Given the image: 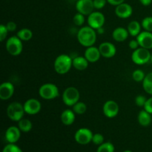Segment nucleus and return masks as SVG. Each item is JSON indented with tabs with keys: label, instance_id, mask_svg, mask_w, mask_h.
Masks as SVG:
<instances>
[{
	"label": "nucleus",
	"instance_id": "obj_1",
	"mask_svg": "<svg viewBox=\"0 0 152 152\" xmlns=\"http://www.w3.org/2000/svg\"><path fill=\"white\" fill-rule=\"evenodd\" d=\"M77 40L80 45L86 48L94 46L96 41V32L90 26L80 28L77 33Z\"/></svg>",
	"mask_w": 152,
	"mask_h": 152
},
{
	"label": "nucleus",
	"instance_id": "obj_2",
	"mask_svg": "<svg viewBox=\"0 0 152 152\" xmlns=\"http://www.w3.org/2000/svg\"><path fill=\"white\" fill-rule=\"evenodd\" d=\"M73 66V59L67 54H61L56 58L53 67L56 72L59 74H65Z\"/></svg>",
	"mask_w": 152,
	"mask_h": 152
},
{
	"label": "nucleus",
	"instance_id": "obj_3",
	"mask_svg": "<svg viewBox=\"0 0 152 152\" xmlns=\"http://www.w3.org/2000/svg\"><path fill=\"white\" fill-rule=\"evenodd\" d=\"M25 113L24 105L20 102H11L7 108V115L12 121L19 122L23 118Z\"/></svg>",
	"mask_w": 152,
	"mask_h": 152
},
{
	"label": "nucleus",
	"instance_id": "obj_4",
	"mask_svg": "<svg viewBox=\"0 0 152 152\" xmlns=\"http://www.w3.org/2000/svg\"><path fill=\"white\" fill-rule=\"evenodd\" d=\"M80 94L78 89L75 87H68L65 89L62 94V101L67 106H74L79 102Z\"/></svg>",
	"mask_w": 152,
	"mask_h": 152
},
{
	"label": "nucleus",
	"instance_id": "obj_5",
	"mask_svg": "<svg viewBox=\"0 0 152 152\" xmlns=\"http://www.w3.org/2000/svg\"><path fill=\"white\" fill-rule=\"evenodd\" d=\"M39 94L44 99H53L59 95V89L56 85L53 83H45L39 89Z\"/></svg>",
	"mask_w": 152,
	"mask_h": 152
},
{
	"label": "nucleus",
	"instance_id": "obj_6",
	"mask_svg": "<svg viewBox=\"0 0 152 152\" xmlns=\"http://www.w3.org/2000/svg\"><path fill=\"white\" fill-rule=\"evenodd\" d=\"M151 53L148 49L140 47L134 50L132 54V59L134 63L141 65L149 62L151 60Z\"/></svg>",
	"mask_w": 152,
	"mask_h": 152
},
{
	"label": "nucleus",
	"instance_id": "obj_7",
	"mask_svg": "<svg viewBox=\"0 0 152 152\" xmlns=\"http://www.w3.org/2000/svg\"><path fill=\"white\" fill-rule=\"evenodd\" d=\"M6 50L12 56H18L23 50L22 41L17 36L10 37L6 41Z\"/></svg>",
	"mask_w": 152,
	"mask_h": 152
},
{
	"label": "nucleus",
	"instance_id": "obj_8",
	"mask_svg": "<svg viewBox=\"0 0 152 152\" xmlns=\"http://www.w3.org/2000/svg\"><path fill=\"white\" fill-rule=\"evenodd\" d=\"M87 21L88 26L91 27L94 29L97 30L98 28L103 27L105 22V18L103 13L101 12L94 11L90 15H88Z\"/></svg>",
	"mask_w": 152,
	"mask_h": 152
},
{
	"label": "nucleus",
	"instance_id": "obj_9",
	"mask_svg": "<svg viewBox=\"0 0 152 152\" xmlns=\"http://www.w3.org/2000/svg\"><path fill=\"white\" fill-rule=\"evenodd\" d=\"M93 135V133L90 129L82 128L76 132L74 139L76 142L80 145H87L89 142H92Z\"/></svg>",
	"mask_w": 152,
	"mask_h": 152
},
{
	"label": "nucleus",
	"instance_id": "obj_10",
	"mask_svg": "<svg viewBox=\"0 0 152 152\" xmlns=\"http://www.w3.org/2000/svg\"><path fill=\"white\" fill-rule=\"evenodd\" d=\"M76 9L78 13L88 16L94 12V0H78L76 3Z\"/></svg>",
	"mask_w": 152,
	"mask_h": 152
},
{
	"label": "nucleus",
	"instance_id": "obj_11",
	"mask_svg": "<svg viewBox=\"0 0 152 152\" xmlns=\"http://www.w3.org/2000/svg\"><path fill=\"white\" fill-rule=\"evenodd\" d=\"M24 109L25 112L29 115H35L37 114L41 111L42 105L41 102L37 99L31 98L28 99L26 102L24 103Z\"/></svg>",
	"mask_w": 152,
	"mask_h": 152
},
{
	"label": "nucleus",
	"instance_id": "obj_12",
	"mask_svg": "<svg viewBox=\"0 0 152 152\" xmlns=\"http://www.w3.org/2000/svg\"><path fill=\"white\" fill-rule=\"evenodd\" d=\"M103 113L108 118H114L119 114L120 108L117 102L114 100H108L103 105Z\"/></svg>",
	"mask_w": 152,
	"mask_h": 152
},
{
	"label": "nucleus",
	"instance_id": "obj_13",
	"mask_svg": "<svg viewBox=\"0 0 152 152\" xmlns=\"http://www.w3.org/2000/svg\"><path fill=\"white\" fill-rule=\"evenodd\" d=\"M99 50L101 56L105 58H111L115 56L117 53V48L115 45L111 42H105L99 45Z\"/></svg>",
	"mask_w": 152,
	"mask_h": 152
},
{
	"label": "nucleus",
	"instance_id": "obj_14",
	"mask_svg": "<svg viewBox=\"0 0 152 152\" xmlns=\"http://www.w3.org/2000/svg\"><path fill=\"white\" fill-rule=\"evenodd\" d=\"M140 47L150 50L152 48V32L144 31L137 37Z\"/></svg>",
	"mask_w": 152,
	"mask_h": 152
},
{
	"label": "nucleus",
	"instance_id": "obj_15",
	"mask_svg": "<svg viewBox=\"0 0 152 152\" xmlns=\"http://www.w3.org/2000/svg\"><path fill=\"white\" fill-rule=\"evenodd\" d=\"M133 13V8L128 3H122L116 6L115 14L120 19H128Z\"/></svg>",
	"mask_w": 152,
	"mask_h": 152
},
{
	"label": "nucleus",
	"instance_id": "obj_16",
	"mask_svg": "<svg viewBox=\"0 0 152 152\" xmlns=\"http://www.w3.org/2000/svg\"><path fill=\"white\" fill-rule=\"evenodd\" d=\"M14 91V86L10 82L1 83L0 86V99L7 100L13 96Z\"/></svg>",
	"mask_w": 152,
	"mask_h": 152
},
{
	"label": "nucleus",
	"instance_id": "obj_17",
	"mask_svg": "<svg viewBox=\"0 0 152 152\" xmlns=\"http://www.w3.org/2000/svg\"><path fill=\"white\" fill-rule=\"evenodd\" d=\"M21 136V131L19 127L10 126L6 130L5 139L9 143H15L19 140Z\"/></svg>",
	"mask_w": 152,
	"mask_h": 152
},
{
	"label": "nucleus",
	"instance_id": "obj_18",
	"mask_svg": "<svg viewBox=\"0 0 152 152\" xmlns=\"http://www.w3.org/2000/svg\"><path fill=\"white\" fill-rule=\"evenodd\" d=\"M100 52L99 48H96L94 46H91L87 48L85 51V57L87 59L89 62H96L100 59Z\"/></svg>",
	"mask_w": 152,
	"mask_h": 152
},
{
	"label": "nucleus",
	"instance_id": "obj_19",
	"mask_svg": "<svg viewBox=\"0 0 152 152\" xmlns=\"http://www.w3.org/2000/svg\"><path fill=\"white\" fill-rule=\"evenodd\" d=\"M129 35V33L128 30L123 27H118V28H115L112 33L113 39L119 42H122L127 39Z\"/></svg>",
	"mask_w": 152,
	"mask_h": 152
},
{
	"label": "nucleus",
	"instance_id": "obj_20",
	"mask_svg": "<svg viewBox=\"0 0 152 152\" xmlns=\"http://www.w3.org/2000/svg\"><path fill=\"white\" fill-rule=\"evenodd\" d=\"M61 121L65 126H71L75 121V113L73 110L66 109L61 114Z\"/></svg>",
	"mask_w": 152,
	"mask_h": 152
},
{
	"label": "nucleus",
	"instance_id": "obj_21",
	"mask_svg": "<svg viewBox=\"0 0 152 152\" xmlns=\"http://www.w3.org/2000/svg\"><path fill=\"white\" fill-rule=\"evenodd\" d=\"M89 62L85 56H76L73 58V67L78 71H84L88 66Z\"/></svg>",
	"mask_w": 152,
	"mask_h": 152
},
{
	"label": "nucleus",
	"instance_id": "obj_22",
	"mask_svg": "<svg viewBox=\"0 0 152 152\" xmlns=\"http://www.w3.org/2000/svg\"><path fill=\"white\" fill-rule=\"evenodd\" d=\"M137 120L138 123H140V126L146 127V126H148L151 123V114H149L148 111H145V109H143L140 111L139 114H138Z\"/></svg>",
	"mask_w": 152,
	"mask_h": 152
},
{
	"label": "nucleus",
	"instance_id": "obj_23",
	"mask_svg": "<svg viewBox=\"0 0 152 152\" xmlns=\"http://www.w3.org/2000/svg\"><path fill=\"white\" fill-rule=\"evenodd\" d=\"M141 28H142L141 24L137 21L134 20L129 24L127 30L129 33V35L132 37H137L141 33Z\"/></svg>",
	"mask_w": 152,
	"mask_h": 152
},
{
	"label": "nucleus",
	"instance_id": "obj_24",
	"mask_svg": "<svg viewBox=\"0 0 152 152\" xmlns=\"http://www.w3.org/2000/svg\"><path fill=\"white\" fill-rule=\"evenodd\" d=\"M16 36L22 40V42L29 41L32 39L33 33L28 28H22L16 34Z\"/></svg>",
	"mask_w": 152,
	"mask_h": 152
},
{
	"label": "nucleus",
	"instance_id": "obj_25",
	"mask_svg": "<svg viewBox=\"0 0 152 152\" xmlns=\"http://www.w3.org/2000/svg\"><path fill=\"white\" fill-rule=\"evenodd\" d=\"M18 127L22 132H29L32 129L33 125L30 120L25 118H22V120L18 122Z\"/></svg>",
	"mask_w": 152,
	"mask_h": 152
},
{
	"label": "nucleus",
	"instance_id": "obj_26",
	"mask_svg": "<svg viewBox=\"0 0 152 152\" xmlns=\"http://www.w3.org/2000/svg\"><path fill=\"white\" fill-rule=\"evenodd\" d=\"M142 87L146 93L152 95V72L145 75V79L142 81Z\"/></svg>",
	"mask_w": 152,
	"mask_h": 152
},
{
	"label": "nucleus",
	"instance_id": "obj_27",
	"mask_svg": "<svg viewBox=\"0 0 152 152\" xmlns=\"http://www.w3.org/2000/svg\"><path fill=\"white\" fill-rule=\"evenodd\" d=\"M73 107V111L75 114H83L87 111V105L86 103L83 102H78L75 104Z\"/></svg>",
	"mask_w": 152,
	"mask_h": 152
},
{
	"label": "nucleus",
	"instance_id": "obj_28",
	"mask_svg": "<svg viewBox=\"0 0 152 152\" xmlns=\"http://www.w3.org/2000/svg\"><path fill=\"white\" fill-rule=\"evenodd\" d=\"M96 152H114V146L110 142H103L99 145Z\"/></svg>",
	"mask_w": 152,
	"mask_h": 152
},
{
	"label": "nucleus",
	"instance_id": "obj_29",
	"mask_svg": "<svg viewBox=\"0 0 152 152\" xmlns=\"http://www.w3.org/2000/svg\"><path fill=\"white\" fill-rule=\"evenodd\" d=\"M141 25L145 31L152 32V16H147L144 18L141 22Z\"/></svg>",
	"mask_w": 152,
	"mask_h": 152
},
{
	"label": "nucleus",
	"instance_id": "obj_30",
	"mask_svg": "<svg viewBox=\"0 0 152 152\" xmlns=\"http://www.w3.org/2000/svg\"><path fill=\"white\" fill-rule=\"evenodd\" d=\"M145 77V73L140 69L135 70V71L132 73V78H133V80H134L135 82H137V83L143 81Z\"/></svg>",
	"mask_w": 152,
	"mask_h": 152
},
{
	"label": "nucleus",
	"instance_id": "obj_31",
	"mask_svg": "<svg viewBox=\"0 0 152 152\" xmlns=\"http://www.w3.org/2000/svg\"><path fill=\"white\" fill-rule=\"evenodd\" d=\"M73 21L77 26H82L85 22V16L80 13H76L73 18Z\"/></svg>",
	"mask_w": 152,
	"mask_h": 152
},
{
	"label": "nucleus",
	"instance_id": "obj_32",
	"mask_svg": "<svg viewBox=\"0 0 152 152\" xmlns=\"http://www.w3.org/2000/svg\"><path fill=\"white\" fill-rule=\"evenodd\" d=\"M2 152H22L19 147L14 145V143H10L4 146Z\"/></svg>",
	"mask_w": 152,
	"mask_h": 152
},
{
	"label": "nucleus",
	"instance_id": "obj_33",
	"mask_svg": "<svg viewBox=\"0 0 152 152\" xmlns=\"http://www.w3.org/2000/svg\"><path fill=\"white\" fill-rule=\"evenodd\" d=\"M92 142L95 145H100L104 142V137L101 134H95L93 135V138H92Z\"/></svg>",
	"mask_w": 152,
	"mask_h": 152
},
{
	"label": "nucleus",
	"instance_id": "obj_34",
	"mask_svg": "<svg viewBox=\"0 0 152 152\" xmlns=\"http://www.w3.org/2000/svg\"><path fill=\"white\" fill-rule=\"evenodd\" d=\"M146 101V97L145 96H142V95H138L135 98V103L139 107H144Z\"/></svg>",
	"mask_w": 152,
	"mask_h": 152
},
{
	"label": "nucleus",
	"instance_id": "obj_35",
	"mask_svg": "<svg viewBox=\"0 0 152 152\" xmlns=\"http://www.w3.org/2000/svg\"><path fill=\"white\" fill-rule=\"evenodd\" d=\"M8 30L7 29L6 25H0V41L3 42L7 37V34H8Z\"/></svg>",
	"mask_w": 152,
	"mask_h": 152
},
{
	"label": "nucleus",
	"instance_id": "obj_36",
	"mask_svg": "<svg viewBox=\"0 0 152 152\" xmlns=\"http://www.w3.org/2000/svg\"><path fill=\"white\" fill-rule=\"evenodd\" d=\"M107 0H94V6L95 9H102L105 6Z\"/></svg>",
	"mask_w": 152,
	"mask_h": 152
},
{
	"label": "nucleus",
	"instance_id": "obj_37",
	"mask_svg": "<svg viewBox=\"0 0 152 152\" xmlns=\"http://www.w3.org/2000/svg\"><path fill=\"white\" fill-rule=\"evenodd\" d=\"M143 108L146 111H148L149 114H152V96L150 97L149 99H147V101L146 102H145Z\"/></svg>",
	"mask_w": 152,
	"mask_h": 152
},
{
	"label": "nucleus",
	"instance_id": "obj_38",
	"mask_svg": "<svg viewBox=\"0 0 152 152\" xmlns=\"http://www.w3.org/2000/svg\"><path fill=\"white\" fill-rule=\"evenodd\" d=\"M6 27H7V29L8 30L9 32H13L16 30V24L14 22H8L6 24Z\"/></svg>",
	"mask_w": 152,
	"mask_h": 152
},
{
	"label": "nucleus",
	"instance_id": "obj_39",
	"mask_svg": "<svg viewBox=\"0 0 152 152\" xmlns=\"http://www.w3.org/2000/svg\"><path fill=\"white\" fill-rule=\"evenodd\" d=\"M129 48L134 50H136V49H137L138 48H140V45H139V43H138V41L137 39L131 40L129 43Z\"/></svg>",
	"mask_w": 152,
	"mask_h": 152
},
{
	"label": "nucleus",
	"instance_id": "obj_40",
	"mask_svg": "<svg viewBox=\"0 0 152 152\" xmlns=\"http://www.w3.org/2000/svg\"><path fill=\"white\" fill-rule=\"evenodd\" d=\"M125 1V0H107V2L113 6H117L119 4H122Z\"/></svg>",
	"mask_w": 152,
	"mask_h": 152
},
{
	"label": "nucleus",
	"instance_id": "obj_41",
	"mask_svg": "<svg viewBox=\"0 0 152 152\" xmlns=\"http://www.w3.org/2000/svg\"><path fill=\"white\" fill-rule=\"evenodd\" d=\"M141 4L144 6H148L151 4L152 0H140Z\"/></svg>",
	"mask_w": 152,
	"mask_h": 152
},
{
	"label": "nucleus",
	"instance_id": "obj_42",
	"mask_svg": "<svg viewBox=\"0 0 152 152\" xmlns=\"http://www.w3.org/2000/svg\"><path fill=\"white\" fill-rule=\"evenodd\" d=\"M96 31H97L98 34H103L104 32H105V30H104L103 27H102V28H98V29L96 30Z\"/></svg>",
	"mask_w": 152,
	"mask_h": 152
},
{
	"label": "nucleus",
	"instance_id": "obj_43",
	"mask_svg": "<svg viewBox=\"0 0 152 152\" xmlns=\"http://www.w3.org/2000/svg\"><path fill=\"white\" fill-rule=\"evenodd\" d=\"M123 152H132V151H130V150H126V151H123Z\"/></svg>",
	"mask_w": 152,
	"mask_h": 152
},
{
	"label": "nucleus",
	"instance_id": "obj_44",
	"mask_svg": "<svg viewBox=\"0 0 152 152\" xmlns=\"http://www.w3.org/2000/svg\"><path fill=\"white\" fill-rule=\"evenodd\" d=\"M150 61H151V62H152V54H151V60H150Z\"/></svg>",
	"mask_w": 152,
	"mask_h": 152
},
{
	"label": "nucleus",
	"instance_id": "obj_45",
	"mask_svg": "<svg viewBox=\"0 0 152 152\" xmlns=\"http://www.w3.org/2000/svg\"><path fill=\"white\" fill-rule=\"evenodd\" d=\"M76 1H78V0H76Z\"/></svg>",
	"mask_w": 152,
	"mask_h": 152
}]
</instances>
